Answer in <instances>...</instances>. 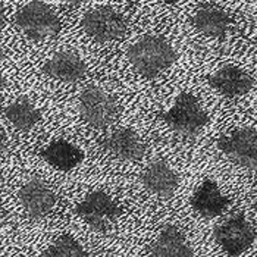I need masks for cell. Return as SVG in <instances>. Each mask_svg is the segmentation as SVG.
<instances>
[{
    "instance_id": "9a60e30c",
    "label": "cell",
    "mask_w": 257,
    "mask_h": 257,
    "mask_svg": "<svg viewBox=\"0 0 257 257\" xmlns=\"http://www.w3.org/2000/svg\"><path fill=\"white\" fill-rule=\"evenodd\" d=\"M191 22L204 36L213 39H223L229 30L231 18L223 9L218 6L201 5L191 17Z\"/></svg>"
},
{
    "instance_id": "30bf717a",
    "label": "cell",
    "mask_w": 257,
    "mask_h": 257,
    "mask_svg": "<svg viewBox=\"0 0 257 257\" xmlns=\"http://www.w3.org/2000/svg\"><path fill=\"white\" fill-rule=\"evenodd\" d=\"M20 201L28 218L41 219L55 207L56 197L41 179L34 178L21 188Z\"/></svg>"
},
{
    "instance_id": "7a4b0ae2",
    "label": "cell",
    "mask_w": 257,
    "mask_h": 257,
    "mask_svg": "<svg viewBox=\"0 0 257 257\" xmlns=\"http://www.w3.org/2000/svg\"><path fill=\"white\" fill-rule=\"evenodd\" d=\"M15 24L31 40L43 41L59 33L60 22L55 11L43 2H30L15 15Z\"/></svg>"
},
{
    "instance_id": "5b68a950",
    "label": "cell",
    "mask_w": 257,
    "mask_h": 257,
    "mask_svg": "<svg viewBox=\"0 0 257 257\" xmlns=\"http://www.w3.org/2000/svg\"><path fill=\"white\" fill-rule=\"evenodd\" d=\"M79 113L94 128H107L118 118L115 100L97 85H88L79 96Z\"/></svg>"
},
{
    "instance_id": "7402d4cb",
    "label": "cell",
    "mask_w": 257,
    "mask_h": 257,
    "mask_svg": "<svg viewBox=\"0 0 257 257\" xmlns=\"http://www.w3.org/2000/svg\"><path fill=\"white\" fill-rule=\"evenodd\" d=\"M166 3H175V2H179V0H165Z\"/></svg>"
},
{
    "instance_id": "9c48e42d",
    "label": "cell",
    "mask_w": 257,
    "mask_h": 257,
    "mask_svg": "<svg viewBox=\"0 0 257 257\" xmlns=\"http://www.w3.org/2000/svg\"><path fill=\"white\" fill-rule=\"evenodd\" d=\"M209 84L225 97H241L251 91L254 78L235 65H225L209 77Z\"/></svg>"
},
{
    "instance_id": "277c9868",
    "label": "cell",
    "mask_w": 257,
    "mask_h": 257,
    "mask_svg": "<svg viewBox=\"0 0 257 257\" xmlns=\"http://www.w3.org/2000/svg\"><path fill=\"white\" fill-rule=\"evenodd\" d=\"M213 238L229 256L244 254L256 241V229L241 213H237L218 225Z\"/></svg>"
},
{
    "instance_id": "2e32d148",
    "label": "cell",
    "mask_w": 257,
    "mask_h": 257,
    "mask_svg": "<svg viewBox=\"0 0 257 257\" xmlns=\"http://www.w3.org/2000/svg\"><path fill=\"white\" fill-rule=\"evenodd\" d=\"M153 257H194V251L175 225H168L150 247Z\"/></svg>"
},
{
    "instance_id": "e0dca14e",
    "label": "cell",
    "mask_w": 257,
    "mask_h": 257,
    "mask_svg": "<svg viewBox=\"0 0 257 257\" xmlns=\"http://www.w3.org/2000/svg\"><path fill=\"white\" fill-rule=\"evenodd\" d=\"M41 158L55 169L68 172L84 160V153L75 144L66 140H58L41 152Z\"/></svg>"
},
{
    "instance_id": "ac0fdd59",
    "label": "cell",
    "mask_w": 257,
    "mask_h": 257,
    "mask_svg": "<svg viewBox=\"0 0 257 257\" xmlns=\"http://www.w3.org/2000/svg\"><path fill=\"white\" fill-rule=\"evenodd\" d=\"M5 116L18 131H30L40 120V112L30 100L21 97L5 107Z\"/></svg>"
},
{
    "instance_id": "6da1fadb",
    "label": "cell",
    "mask_w": 257,
    "mask_h": 257,
    "mask_svg": "<svg viewBox=\"0 0 257 257\" xmlns=\"http://www.w3.org/2000/svg\"><path fill=\"white\" fill-rule=\"evenodd\" d=\"M175 58L174 47L156 36L143 37L128 49V60L133 68L147 78H155L169 69Z\"/></svg>"
},
{
    "instance_id": "8992f818",
    "label": "cell",
    "mask_w": 257,
    "mask_h": 257,
    "mask_svg": "<svg viewBox=\"0 0 257 257\" xmlns=\"http://www.w3.org/2000/svg\"><path fill=\"white\" fill-rule=\"evenodd\" d=\"M75 212L94 232H106L115 225L120 209L104 191H93L79 203Z\"/></svg>"
},
{
    "instance_id": "44dd1931",
    "label": "cell",
    "mask_w": 257,
    "mask_h": 257,
    "mask_svg": "<svg viewBox=\"0 0 257 257\" xmlns=\"http://www.w3.org/2000/svg\"><path fill=\"white\" fill-rule=\"evenodd\" d=\"M2 153H5V147H6V134H5V131L2 133Z\"/></svg>"
},
{
    "instance_id": "4fadbf2b",
    "label": "cell",
    "mask_w": 257,
    "mask_h": 257,
    "mask_svg": "<svg viewBox=\"0 0 257 257\" xmlns=\"http://www.w3.org/2000/svg\"><path fill=\"white\" fill-rule=\"evenodd\" d=\"M143 185L150 193L162 198H169L178 187L177 172L163 160L152 162L143 172Z\"/></svg>"
},
{
    "instance_id": "8fae6325",
    "label": "cell",
    "mask_w": 257,
    "mask_h": 257,
    "mask_svg": "<svg viewBox=\"0 0 257 257\" xmlns=\"http://www.w3.org/2000/svg\"><path fill=\"white\" fill-rule=\"evenodd\" d=\"M101 147L120 160L136 162L144 156L146 147L139 134L130 128H118L101 140Z\"/></svg>"
},
{
    "instance_id": "7c38bea8",
    "label": "cell",
    "mask_w": 257,
    "mask_h": 257,
    "mask_svg": "<svg viewBox=\"0 0 257 257\" xmlns=\"http://www.w3.org/2000/svg\"><path fill=\"white\" fill-rule=\"evenodd\" d=\"M229 204L228 197H225L212 179H206L191 197V206L200 216L206 219H213L220 216Z\"/></svg>"
},
{
    "instance_id": "5bb4252c",
    "label": "cell",
    "mask_w": 257,
    "mask_h": 257,
    "mask_svg": "<svg viewBox=\"0 0 257 257\" xmlns=\"http://www.w3.org/2000/svg\"><path fill=\"white\" fill-rule=\"evenodd\" d=\"M43 72L63 82H75L85 75L87 66L78 55L72 52H59L44 63Z\"/></svg>"
},
{
    "instance_id": "ffe728a7",
    "label": "cell",
    "mask_w": 257,
    "mask_h": 257,
    "mask_svg": "<svg viewBox=\"0 0 257 257\" xmlns=\"http://www.w3.org/2000/svg\"><path fill=\"white\" fill-rule=\"evenodd\" d=\"M63 3H68V5H72V6H75V5H81V3H84V2H87V0H62Z\"/></svg>"
},
{
    "instance_id": "d6986e66",
    "label": "cell",
    "mask_w": 257,
    "mask_h": 257,
    "mask_svg": "<svg viewBox=\"0 0 257 257\" xmlns=\"http://www.w3.org/2000/svg\"><path fill=\"white\" fill-rule=\"evenodd\" d=\"M44 257H88L78 241L71 235H60L49 248L43 251Z\"/></svg>"
},
{
    "instance_id": "3957f363",
    "label": "cell",
    "mask_w": 257,
    "mask_h": 257,
    "mask_svg": "<svg viewBox=\"0 0 257 257\" xmlns=\"http://www.w3.org/2000/svg\"><path fill=\"white\" fill-rule=\"evenodd\" d=\"M160 118L171 126V130L187 137L197 134L209 122V116L198 99L190 93L179 94L174 106L168 112L162 113Z\"/></svg>"
},
{
    "instance_id": "52a82bcc",
    "label": "cell",
    "mask_w": 257,
    "mask_h": 257,
    "mask_svg": "<svg viewBox=\"0 0 257 257\" xmlns=\"http://www.w3.org/2000/svg\"><path fill=\"white\" fill-rule=\"evenodd\" d=\"M219 150L247 169H257V131L253 128H238L218 140Z\"/></svg>"
},
{
    "instance_id": "ba28073f",
    "label": "cell",
    "mask_w": 257,
    "mask_h": 257,
    "mask_svg": "<svg viewBox=\"0 0 257 257\" xmlns=\"http://www.w3.org/2000/svg\"><path fill=\"white\" fill-rule=\"evenodd\" d=\"M81 24L87 36L97 41L118 40L126 31V21L122 14L109 6L87 12Z\"/></svg>"
}]
</instances>
